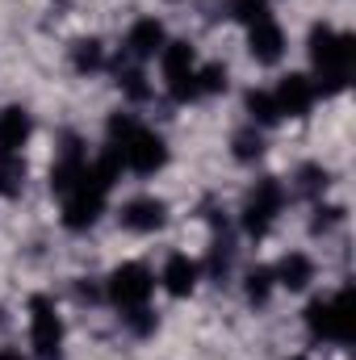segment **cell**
<instances>
[{
    "label": "cell",
    "instance_id": "obj_9",
    "mask_svg": "<svg viewBox=\"0 0 356 360\" xmlns=\"http://www.w3.org/2000/svg\"><path fill=\"white\" fill-rule=\"evenodd\" d=\"M314 84H310V76H285L276 89H272V105H276V113L281 117H306L310 109H314Z\"/></svg>",
    "mask_w": 356,
    "mask_h": 360
},
{
    "label": "cell",
    "instance_id": "obj_15",
    "mask_svg": "<svg viewBox=\"0 0 356 360\" xmlns=\"http://www.w3.org/2000/svg\"><path fill=\"white\" fill-rule=\"evenodd\" d=\"M160 281H164V289H168L172 297H189V293L197 289V264H193L189 256H168Z\"/></svg>",
    "mask_w": 356,
    "mask_h": 360
},
{
    "label": "cell",
    "instance_id": "obj_16",
    "mask_svg": "<svg viewBox=\"0 0 356 360\" xmlns=\"http://www.w3.org/2000/svg\"><path fill=\"white\" fill-rule=\"evenodd\" d=\"M25 184V160L21 155H0V197H17Z\"/></svg>",
    "mask_w": 356,
    "mask_h": 360
},
{
    "label": "cell",
    "instance_id": "obj_14",
    "mask_svg": "<svg viewBox=\"0 0 356 360\" xmlns=\"http://www.w3.org/2000/svg\"><path fill=\"white\" fill-rule=\"evenodd\" d=\"M272 281L281 285V289H289V293H298V289H306L310 281H314V264H310V256H302V252H289L276 269H272Z\"/></svg>",
    "mask_w": 356,
    "mask_h": 360
},
{
    "label": "cell",
    "instance_id": "obj_19",
    "mask_svg": "<svg viewBox=\"0 0 356 360\" xmlns=\"http://www.w3.org/2000/svg\"><path fill=\"white\" fill-rule=\"evenodd\" d=\"M260 151H265V139H260L256 126H248V130L235 134V160H256Z\"/></svg>",
    "mask_w": 356,
    "mask_h": 360
},
{
    "label": "cell",
    "instance_id": "obj_6",
    "mask_svg": "<svg viewBox=\"0 0 356 360\" xmlns=\"http://www.w3.org/2000/svg\"><path fill=\"white\" fill-rule=\"evenodd\" d=\"M160 63H164V84H168V96L177 105H189L197 101V55L189 42H164L160 51Z\"/></svg>",
    "mask_w": 356,
    "mask_h": 360
},
{
    "label": "cell",
    "instance_id": "obj_1",
    "mask_svg": "<svg viewBox=\"0 0 356 360\" xmlns=\"http://www.w3.org/2000/svg\"><path fill=\"white\" fill-rule=\"evenodd\" d=\"M117 172H122V164L105 151V155L89 160L84 172L59 193V201H63V226L68 231H89L92 222L105 214V201H109V188H113Z\"/></svg>",
    "mask_w": 356,
    "mask_h": 360
},
{
    "label": "cell",
    "instance_id": "obj_24",
    "mask_svg": "<svg viewBox=\"0 0 356 360\" xmlns=\"http://www.w3.org/2000/svg\"><path fill=\"white\" fill-rule=\"evenodd\" d=\"M302 188H306V193L327 188V172H323V168H302Z\"/></svg>",
    "mask_w": 356,
    "mask_h": 360
},
{
    "label": "cell",
    "instance_id": "obj_7",
    "mask_svg": "<svg viewBox=\"0 0 356 360\" xmlns=\"http://www.w3.org/2000/svg\"><path fill=\"white\" fill-rule=\"evenodd\" d=\"M281 210H285V188H281L276 176H265L252 193H248V201H243V231H248L252 239H265Z\"/></svg>",
    "mask_w": 356,
    "mask_h": 360
},
{
    "label": "cell",
    "instance_id": "obj_20",
    "mask_svg": "<svg viewBox=\"0 0 356 360\" xmlns=\"http://www.w3.org/2000/svg\"><path fill=\"white\" fill-rule=\"evenodd\" d=\"M272 285H276V281H272V269H252V272H248V297H252L256 306H265V302H268Z\"/></svg>",
    "mask_w": 356,
    "mask_h": 360
},
{
    "label": "cell",
    "instance_id": "obj_22",
    "mask_svg": "<svg viewBox=\"0 0 356 360\" xmlns=\"http://www.w3.org/2000/svg\"><path fill=\"white\" fill-rule=\"evenodd\" d=\"M231 17L243 21V25H252V21L268 17V0H231Z\"/></svg>",
    "mask_w": 356,
    "mask_h": 360
},
{
    "label": "cell",
    "instance_id": "obj_8",
    "mask_svg": "<svg viewBox=\"0 0 356 360\" xmlns=\"http://www.w3.org/2000/svg\"><path fill=\"white\" fill-rule=\"evenodd\" d=\"M30 344H34V356L38 360L63 356V319H59L55 302L42 297V293L30 302Z\"/></svg>",
    "mask_w": 356,
    "mask_h": 360
},
{
    "label": "cell",
    "instance_id": "obj_3",
    "mask_svg": "<svg viewBox=\"0 0 356 360\" xmlns=\"http://www.w3.org/2000/svg\"><path fill=\"white\" fill-rule=\"evenodd\" d=\"M310 63H314V92L319 96H336L348 89L352 80V63H356V38L331 25H314L310 30Z\"/></svg>",
    "mask_w": 356,
    "mask_h": 360
},
{
    "label": "cell",
    "instance_id": "obj_21",
    "mask_svg": "<svg viewBox=\"0 0 356 360\" xmlns=\"http://www.w3.org/2000/svg\"><path fill=\"white\" fill-rule=\"evenodd\" d=\"M143 80H147V76H143L139 68H122V72H117V84H122V92H126V96H134V101H147V96H151V89H147Z\"/></svg>",
    "mask_w": 356,
    "mask_h": 360
},
{
    "label": "cell",
    "instance_id": "obj_25",
    "mask_svg": "<svg viewBox=\"0 0 356 360\" xmlns=\"http://www.w3.org/2000/svg\"><path fill=\"white\" fill-rule=\"evenodd\" d=\"M0 360H25L17 348H0Z\"/></svg>",
    "mask_w": 356,
    "mask_h": 360
},
{
    "label": "cell",
    "instance_id": "obj_13",
    "mask_svg": "<svg viewBox=\"0 0 356 360\" xmlns=\"http://www.w3.org/2000/svg\"><path fill=\"white\" fill-rule=\"evenodd\" d=\"M30 113L21 105H8L0 113V155H21V147L30 143Z\"/></svg>",
    "mask_w": 356,
    "mask_h": 360
},
{
    "label": "cell",
    "instance_id": "obj_2",
    "mask_svg": "<svg viewBox=\"0 0 356 360\" xmlns=\"http://www.w3.org/2000/svg\"><path fill=\"white\" fill-rule=\"evenodd\" d=\"M122 168H130V172H139V176H151V172H160L164 164H168V143L151 130V126H143V122H134L130 113H113L109 117V147H105Z\"/></svg>",
    "mask_w": 356,
    "mask_h": 360
},
{
    "label": "cell",
    "instance_id": "obj_11",
    "mask_svg": "<svg viewBox=\"0 0 356 360\" xmlns=\"http://www.w3.org/2000/svg\"><path fill=\"white\" fill-rule=\"evenodd\" d=\"M248 51H252L256 63H276V59L285 55V34H281V25L272 21V13L248 25Z\"/></svg>",
    "mask_w": 356,
    "mask_h": 360
},
{
    "label": "cell",
    "instance_id": "obj_5",
    "mask_svg": "<svg viewBox=\"0 0 356 360\" xmlns=\"http://www.w3.org/2000/svg\"><path fill=\"white\" fill-rule=\"evenodd\" d=\"M151 293H155V276H151L147 264H139V260L117 264V269L109 272V281H105V297L122 310V319L134 314V310H147Z\"/></svg>",
    "mask_w": 356,
    "mask_h": 360
},
{
    "label": "cell",
    "instance_id": "obj_26",
    "mask_svg": "<svg viewBox=\"0 0 356 360\" xmlns=\"http://www.w3.org/2000/svg\"><path fill=\"white\" fill-rule=\"evenodd\" d=\"M289 360H302V356H289Z\"/></svg>",
    "mask_w": 356,
    "mask_h": 360
},
{
    "label": "cell",
    "instance_id": "obj_12",
    "mask_svg": "<svg viewBox=\"0 0 356 360\" xmlns=\"http://www.w3.org/2000/svg\"><path fill=\"white\" fill-rule=\"evenodd\" d=\"M164 42H168V38H164V25H160L155 17H143V21H134V25H130V34H126V46H122V51H126L134 63H147V59H155V55L164 51Z\"/></svg>",
    "mask_w": 356,
    "mask_h": 360
},
{
    "label": "cell",
    "instance_id": "obj_23",
    "mask_svg": "<svg viewBox=\"0 0 356 360\" xmlns=\"http://www.w3.org/2000/svg\"><path fill=\"white\" fill-rule=\"evenodd\" d=\"M76 68L80 72H96L101 68V42H76Z\"/></svg>",
    "mask_w": 356,
    "mask_h": 360
},
{
    "label": "cell",
    "instance_id": "obj_18",
    "mask_svg": "<svg viewBox=\"0 0 356 360\" xmlns=\"http://www.w3.org/2000/svg\"><path fill=\"white\" fill-rule=\"evenodd\" d=\"M227 68L222 63H205V68H197V92L201 96H210V92H227Z\"/></svg>",
    "mask_w": 356,
    "mask_h": 360
},
{
    "label": "cell",
    "instance_id": "obj_4",
    "mask_svg": "<svg viewBox=\"0 0 356 360\" xmlns=\"http://www.w3.org/2000/svg\"><path fill=\"white\" fill-rule=\"evenodd\" d=\"M306 327L314 340H327V344H352L356 340V293L352 285H344L340 293L331 297H314L306 306Z\"/></svg>",
    "mask_w": 356,
    "mask_h": 360
},
{
    "label": "cell",
    "instance_id": "obj_17",
    "mask_svg": "<svg viewBox=\"0 0 356 360\" xmlns=\"http://www.w3.org/2000/svg\"><path fill=\"white\" fill-rule=\"evenodd\" d=\"M248 113H252V122L256 126H272V122H281V113H276V105H272V92H248Z\"/></svg>",
    "mask_w": 356,
    "mask_h": 360
},
{
    "label": "cell",
    "instance_id": "obj_10",
    "mask_svg": "<svg viewBox=\"0 0 356 360\" xmlns=\"http://www.w3.org/2000/svg\"><path fill=\"white\" fill-rule=\"evenodd\" d=\"M122 226L126 231H139V235H151V231H160L164 222H168V205L160 201V197H130L126 205H122Z\"/></svg>",
    "mask_w": 356,
    "mask_h": 360
}]
</instances>
